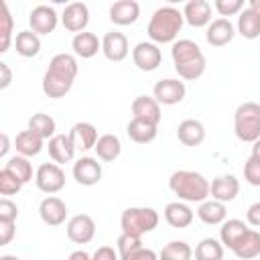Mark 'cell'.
Instances as JSON below:
<instances>
[{
  "label": "cell",
  "instance_id": "1",
  "mask_svg": "<svg viewBox=\"0 0 260 260\" xmlns=\"http://www.w3.org/2000/svg\"><path fill=\"white\" fill-rule=\"evenodd\" d=\"M77 75V59L69 53H59L49 61V69L43 75V91L45 95L59 100L69 93Z\"/></svg>",
  "mask_w": 260,
  "mask_h": 260
},
{
  "label": "cell",
  "instance_id": "2",
  "mask_svg": "<svg viewBox=\"0 0 260 260\" xmlns=\"http://www.w3.org/2000/svg\"><path fill=\"white\" fill-rule=\"evenodd\" d=\"M171 57L175 63V71L179 73V77H183L187 81L199 79L205 71V57H203L199 45L191 39L175 41L173 49H171Z\"/></svg>",
  "mask_w": 260,
  "mask_h": 260
},
{
  "label": "cell",
  "instance_id": "3",
  "mask_svg": "<svg viewBox=\"0 0 260 260\" xmlns=\"http://www.w3.org/2000/svg\"><path fill=\"white\" fill-rule=\"evenodd\" d=\"M169 189L187 203H203L211 193V183L195 171H175L169 179Z\"/></svg>",
  "mask_w": 260,
  "mask_h": 260
},
{
  "label": "cell",
  "instance_id": "4",
  "mask_svg": "<svg viewBox=\"0 0 260 260\" xmlns=\"http://www.w3.org/2000/svg\"><path fill=\"white\" fill-rule=\"evenodd\" d=\"M183 22H185V18H183L181 10H177L175 6H162V8L154 10V14L150 16L146 32L154 45L156 43H175Z\"/></svg>",
  "mask_w": 260,
  "mask_h": 260
},
{
  "label": "cell",
  "instance_id": "5",
  "mask_svg": "<svg viewBox=\"0 0 260 260\" xmlns=\"http://www.w3.org/2000/svg\"><path fill=\"white\" fill-rule=\"evenodd\" d=\"M234 132L242 142H256L260 138V104L244 102L234 114Z\"/></svg>",
  "mask_w": 260,
  "mask_h": 260
},
{
  "label": "cell",
  "instance_id": "6",
  "mask_svg": "<svg viewBox=\"0 0 260 260\" xmlns=\"http://www.w3.org/2000/svg\"><path fill=\"white\" fill-rule=\"evenodd\" d=\"M158 225V213L152 207H128L120 217L122 234L142 236L152 232Z\"/></svg>",
  "mask_w": 260,
  "mask_h": 260
},
{
  "label": "cell",
  "instance_id": "7",
  "mask_svg": "<svg viewBox=\"0 0 260 260\" xmlns=\"http://www.w3.org/2000/svg\"><path fill=\"white\" fill-rule=\"evenodd\" d=\"M35 183L39 191L53 195L65 187V173L57 162H43L35 173Z\"/></svg>",
  "mask_w": 260,
  "mask_h": 260
},
{
  "label": "cell",
  "instance_id": "8",
  "mask_svg": "<svg viewBox=\"0 0 260 260\" xmlns=\"http://www.w3.org/2000/svg\"><path fill=\"white\" fill-rule=\"evenodd\" d=\"M185 83L179 79H160L154 83L152 98L162 106H175L185 98Z\"/></svg>",
  "mask_w": 260,
  "mask_h": 260
},
{
  "label": "cell",
  "instance_id": "9",
  "mask_svg": "<svg viewBox=\"0 0 260 260\" xmlns=\"http://www.w3.org/2000/svg\"><path fill=\"white\" fill-rule=\"evenodd\" d=\"M95 236V221L87 213H77L67 221V238L75 244H87Z\"/></svg>",
  "mask_w": 260,
  "mask_h": 260
},
{
  "label": "cell",
  "instance_id": "10",
  "mask_svg": "<svg viewBox=\"0 0 260 260\" xmlns=\"http://www.w3.org/2000/svg\"><path fill=\"white\" fill-rule=\"evenodd\" d=\"M57 20H59V16H57L55 8H51L47 4L35 6L30 10V14H28L30 30L37 32V35H49V32H53L55 26H57Z\"/></svg>",
  "mask_w": 260,
  "mask_h": 260
},
{
  "label": "cell",
  "instance_id": "11",
  "mask_svg": "<svg viewBox=\"0 0 260 260\" xmlns=\"http://www.w3.org/2000/svg\"><path fill=\"white\" fill-rule=\"evenodd\" d=\"M132 61L140 71H154L162 61V53L154 43H138L132 49Z\"/></svg>",
  "mask_w": 260,
  "mask_h": 260
},
{
  "label": "cell",
  "instance_id": "12",
  "mask_svg": "<svg viewBox=\"0 0 260 260\" xmlns=\"http://www.w3.org/2000/svg\"><path fill=\"white\" fill-rule=\"evenodd\" d=\"M61 22L69 32H83L89 22V8L83 2H71L61 14Z\"/></svg>",
  "mask_w": 260,
  "mask_h": 260
},
{
  "label": "cell",
  "instance_id": "13",
  "mask_svg": "<svg viewBox=\"0 0 260 260\" xmlns=\"http://www.w3.org/2000/svg\"><path fill=\"white\" fill-rule=\"evenodd\" d=\"M73 179L79 185L91 187V185L100 183V179H102V165L93 156H81L73 165Z\"/></svg>",
  "mask_w": 260,
  "mask_h": 260
},
{
  "label": "cell",
  "instance_id": "14",
  "mask_svg": "<svg viewBox=\"0 0 260 260\" xmlns=\"http://www.w3.org/2000/svg\"><path fill=\"white\" fill-rule=\"evenodd\" d=\"M128 39L118 32V30H110L104 35L102 39V53L106 55V59L110 61H124L128 57Z\"/></svg>",
  "mask_w": 260,
  "mask_h": 260
},
{
  "label": "cell",
  "instance_id": "15",
  "mask_svg": "<svg viewBox=\"0 0 260 260\" xmlns=\"http://www.w3.org/2000/svg\"><path fill=\"white\" fill-rule=\"evenodd\" d=\"M240 193V181L234 175H219L211 181V199L221 201V203H230L238 197Z\"/></svg>",
  "mask_w": 260,
  "mask_h": 260
},
{
  "label": "cell",
  "instance_id": "16",
  "mask_svg": "<svg viewBox=\"0 0 260 260\" xmlns=\"http://www.w3.org/2000/svg\"><path fill=\"white\" fill-rule=\"evenodd\" d=\"M236 30L234 24L230 22V18H215L209 22L207 30H205V39L211 47H225L228 43H232Z\"/></svg>",
  "mask_w": 260,
  "mask_h": 260
},
{
  "label": "cell",
  "instance_id": "17",
  "mask_svg": "<svg viewBox=\"0 0 260 260\" xmlns=\"http://www.w3.org/2000/svg\"><path fill=\"white\" fill-rule=\"evenodd\" d=\"M132 114L136 120H144L148 124L158 126L160 122V104L150 95H138L132 102Z\"/></svg>",
  "mask_w": 260,
  "mask_h": 260
},
{
  "label": "cell",
  "instance_id": "18",
  "mask_svg": "<svg viewBox=\"0 0 260 260\" xmlns=\"http://www.w3.org/2000/svg\"><path fill=\"white\" fill-rule=\"evenodd\" d=\"M69 138L75 146V150H89V148H95V142H98V130L93 124L89 122H77L71 126L69 130Z\"/></svg>",
  "mask_w": 260,
  "mask_h": 260
},
{
  "label": "cell",
  "instance_id": "19",
  "mask_svg": "<svg viewBox=\"0 0 260 260\" xmlns=\"http://www.w3.org/2000/svg\"><path fill=\"white\" fill-rule=\"evenodd\" d=\"M183 18L195 28L209 26V22H211V4L207 0H191L183 8Z\"/></svg>",
  "mask_w": 260,
  "mask_h": 260
},
{
  "label": "cell",
  "instance_id": "20",
  "mask_svg": "<svg viewBox=\"0 0 260 260\" xmlns=\"http://www.w3.org/2000/svg\"><path fill=\"white\" fill-rule=\"evenodd\" d=\"M39 215L47 225H61L67 217V205L59 197H45L39 205Z\"/></svg>",
  "mask_w": 260,
  "mask_h": 260
},
{
  "label": "cell",
  "instance_id": "21",
  "mask_svg": "<svg viewBox=\"0 0 260 260\" xmlns=\"http://www.w3.org/2000/svg\"><path fill=\"white\" fill-rule=\"evenodd\" d=\"M47 150H49V156L53 158V162H57V165L71 162L73 160V154H75V146H73L69 134H55L49 140Z\"/></svg>",
  "mask_w": 260,
  "mask_h": 260
},
{
  "label": "cell",
  "instance_id": "22",
  "mask_svg": "<svg viewBox=\"0 0 260 260\" xmlns=\"http://www.w3.org/2000/svg\"><path fill=\"white\" fill-rule=\"evenodd\" d=\"M140 6L134 0H118L110 6V20L118 26H126L138 20Z\"/></svg>",
  "mask_w": 260,
  "mask_h": 260
},
{
  "label": "cell",
  "instance_id": "23",
  "mask_svg": "<svg viewBox=\"0 0 260 260\" xmlns=\"http://www.w3.org/2000/svg\"><path fill=\"white\" fill-rule=\"evenodd\" d=\"M177 138L185 144V146H199L205 140V126L199 120H183L177 128Z\"/></svg>",
  "mask_w": 260,
  "mask_h": 260
},
{
  "label": "cell",
  "instance_id": "24",
  "mask_svg": "<svg viewBox=\"0 0 260 260\" xmlns=\"http://www.w3.org/2000/svg\"><path fill=\"white\" fill-rule=\"evenodd\" d=\"M165 219H167V223H169L171 228L181 230V228L191 225V221H193V211H191V207H189L187 203H183V201H171V203H167V207H165Z\"/></svg>",
  "mask_w": 260,
  "mask_h": 260
},
{
  "label": "cell",
  "instance_id": "25",
  "mask_svg": "<svg viewBox=\"0 0 260 260\" xmlns=\"http://www.w3.org/2000/svg\"><path fill=\"white\" fill-rule=\"evenodd\" d=\"M71 49H73V53H75L77 57H81V59H91V57L102 49V41H100L93 32L83 30V32H77V35L73 37Z\"/></svg>",
  "mask_w": 260,
  "mask_h": 260
},
{
  "label": "cell",
  "instance_id": "26",
  "mask_svg": "<svg viewBox=\"0 0 260 260\" xmlns=\"http://www.w3.org/2000/svg\"><path fill=\"white\" fill-rule=\"evenodd\" d=\"M248 230H250V228H248L242 219H228V221H223L221 228H219V242H221L225 248L234 250L236 244L246 236Z\"/></svg>",
  "mask_w": 260,
  "mask_h": 260
},
{
  "label": "cell",
  "instance_id": "27",
  "mask_svg": "<svg viewBox=\"0 0 260 260\" xmlns=\"http://www.w3.org/2000/svg\"><path fill=\"white\" fill-rule=\"evenodd\" d=\"M43 142L45 140L41 136H37L32 130H22L14 138V148H16V152L20 156L28 158V156H37L43 150Z\"/></svg>",
  "mask_w": 260,
  "mask_h": 260
},
{
  "label": "cell",
  "instance_id": "28",
  "mask_svg": "<svg viewBox=\"0 0 260 260\" xmlns=\"http://www.w3.org/2000/svg\"><path fill=\"white\" fill-rule=\"evenodd\" d=\"M225 215H228L225 203L215 201V199H205V201L199 205V209H197V217H199L203 223H207V225L223 223V221H225Z\"/></svg>",
  "mask_w": 260,
  "mask_h": 260
},
{
  "label": "cell",
  "instance_id": "29",
  "mask_svg": "<svg viewBox=\"0 0 260 260\" xmlns=\"http://www.w3.org/2000/svg\"><path fill=\"white\" fill-rule=\"evenodd\" d=\"M238 32L248 41L258 39L260 37V12L250 6L244 8L238 16Z\"/></svg>",
  "mask_w": 260,
  "mask_h": 260
},
{
  "label": "cell",
  "instance_id": "30",
  "mask_svg": "<svg viewBox=\"0 0 260 260\" xmlns=\"http://www.w3.org/2000/svg\"><path fill=\"white\" fill-rule=\"evenodd\" d=\"M126 134L136 144H148V142H152L156 138V126L154 124H148L144 120L132 118L128 122V126H126Z\"/></svg>",
  "mask_w": 260,
  "mask_h": 260
},
{
  "label": "cell",
  "instance_id": "31",
  "mask_svg": "<svg viewBox=\"0 0 260 260\" xmlns=\"http://www.w3.org/2000/svg\"><path fill=\"white\" fill-rule=\"evenodd\" d=\"M122 152V144H120V138L116 134H104L98 138L95 142V154L100 160L104 162H114Z\"/></svg>",
  "mask_w": 260,
  "mask_h": 260
},
{
  "label": "cell",
  "instance_id": "32",
  "mask_svg": "<svg viewBox=\"0 0 260 260\" xmlns=\"http://www.w3.org/2000/svg\"><path fill=\"white\" fill-rule=\"evenodd\" d=\"M238 258L242 260H250V258H256L260 254V232L256 230H248L246 236L236 244V248L232 250Z\"/></svg>",
  "mask_w": 260,
  "mask_h": 260
},
{
  "label": "cell",
  "instance_id": "33",
  "mask_svg": "<svg viewBox=\"0 0 260 260\" xmlns=\"http://www.w3.org/2000/svg\"><path fill=\"white\" fill-rule=\"evenodd\" d=\"M14 47L20 57H35L41 51V39L32 30H20L14 37Z\"/></svg>",
  "mask_w": 260,
  "mask_h": 260
},
{
  "label": "cell",
  "instance_id": "34",
  "mask_svg": "<svg viewBox=\"0 0 260 260\" xmlns=\"http://www.w3.org/2000/svg\"><path fill=\"white\" fill-rule=\"evenodd\" d=\"M195 260H223V244L215 238H203L195 246Z\"/></svg>",
  "mask_w": 260,
  "mask_h": 260
},
{
  "label": "cell",
  "instance_id": "35",
  "mask_svg": "<svg viewBox=\"0 0 260 260\" xmlns=\"http://www.w3.org/2000/svg\"><path fill=\"white\" fill-rule=\"evenodd\" d=\"M193 250L183 240H173L158 252V260H191Z\"/></svg>",
  "mask_w": 260,
  "mask_h": 260
},
{
  "label": "cell",
  "instance_id": "36",
  "mask_svg": "<svg viewBox=\"0 0 260 260\" xmlns=\"http://www.w3.org/2000/svg\"><path fill=\"white\" fill-rule=\"evenodd\" d=\"M28 130H32L43 140H51L55 136V120L47 114H32L28 120Z\"/></svg>",
  "mask_w": 260,
  "mask_h": 260
},
{
  "label": "cell",
  "instance_id": "37",
  "mask_svg": "<svg viewBox=\"0 0 260 260\" xmlns=\"http://www.w3.org/2000/svg\"><path fill=\"white\" fill-rule=\"evenodd\" d=\"M4 169L6 171H10L22 185L24 183H28L30 179H32V165L28 162V158L26 156H20V154H14V156H10L8 158V162L4 165Z\"/></svg>",
  "mask_w": 260,
  "mask_h": 260
},
{
  "label": "cell",
  "instance_id": "38",
  "mask_svg": "<svg viewBox=\"0 0 260 260\" xmlns=\"http://www.w3.org/2000/svg\"><path fill=\"white\" fill-rule=\"evenodd\" d=\"M116 246H118V256H120V260H130V258L142 248V240H140L138 236L120 234Z\"/></svg>",
  "mask_w": 260,
  "mask_h": 260
},
{
  "label": "cell",
  "instance_id": "39",
  "mask_svg": "<svg viewBox=\"0 0 260 260\" xmlns=\"http://www.w3.org/2000/svg\"><path fill=\"white\" fill-rule=\"evenodd\" d=\"M12 16H10V10L6 6V2H2L0 6V35H2V43H0V53H6L8 47H10V41H12Z\"/></svg>",
  "mask_w": 260,
  "mask_h": 260
},
{
  "label": "cell",
  "instance_id": "40",
  "mask_svg": "<svg viewBox=\"0 0 260 260\" xmlns=\"http://www.w3.org/2000/svg\"><path fill=\"white\" fill-rule=\"evenodd\" d=\"M20 189H22V183H20L10 171L2 169V171H0V193H2L4 197H8V195H16Z\"/></svg>",
  "mask_w": 260,
  "mask_h": 260
},
{
  "label": "cell",
  "instance_id": "41",
  "mask_svg": "<svg viewBox=\"0 0 260 260\" xmlns=\"http://www.w3.org/2000/svg\"><path fill=\"white\" fill-rule=\"evenodd\" d=\"M213 6L221 14V18L223 16H234V14L244 10V2L242 0H215Z\"/></svg>",
  "mask_w": 260,
  "mask_h": 260
},
{
  "label": "cell",
  "instance_id": "42",
  "mask_svg": "<svg viewBox=\"0 0 260 260\" xmlns=\"http://www.w3.org/2000/svg\"><path fill=\"white\" fill-rule=\"evenodd\" d=\"M244 179L246 183H250L252 187H260V162L254 160L252 156L246 160L244 165Z\"/></svg>",
  "mask_w": 260,
  "mask_h": 260
},
{
  "label": "cell",
  "instance_id": "43",
  "mask_svg": "<svg viewBox=\"0 0 260 260\" xmlns=\"http://www.w3.org/2000/svg\"><path fill=\"white\" fill-rule=\"evenodd\" d=\"M18 217V207L10 199H0V221H16Z\"/></svg>",
  "mask_w": 260,
  "mask_h": 260
},
{
  "label": "cell",
  "instance_id": "44",
  "mask_svg": "<svg viewBox=\"0 0 260 260\" xmlns=\"http://www.w3.org/2000/svg\"><path fill=\"white\" fill-rule=\"evenodd\" d=\"M14 221H0V246L10 244L12 236H14Z\"/></svg>",
  "mask_w": 260,
  "mask_h": 260
},
{
  "label": "cell",
  "instance_id": "45",
  "mask_svg": "<svg viewBox=\"0 0 260 260\" xmlns=\"http://www.w3.org/2000/svg\"><path fill=\"white\" fill-rule=\"evenodd\" d=\"M91 260H120V256H118V252H114V248H110V246H100V248L93 252Z\"/></svg>",
  "mask_w": 260,
  "mask_h": 260
},
{
  "label": "cell",
  "instance_id": "46",
  "mask_svg": "<svg viewBox=\"0 0 260 260\" xmlns=\"http://www.w3.org/2000/svg\"><path fill=\"white\" fill-rule=\"evenodd\" d=\"M246 219H248L250 225L260 228V201H256V203H252V205L248 207V211H246Z\"/></svg>",
  "mask_w": 260,
  "mask_h": 260
},
{
  "label": "cell",
  "instance_id": "47",
  "mask_svg": "<svg viewBox=\"0 0 260 260\" xmlns=\"http://www.w3.org/2000/svg\"><path fill=\"white\" fill-rule=\"evenodd\" d=\"M12 81V71L6 63H0V89H6Z\"/></svg>",
  "mask_w": 260,
  "mask_h": 260
},
{
  "label": "cell",
  "instance_id": "48",
  "mask_svg": "<svg viewBox=\"0 0 260 260\" xmlns=\"http://www.w3.org/2000/svg\"><path fill=\"white\" fill-rule=\"evenodd\" d=\"M130 260H158V254L154 250H150V248H140Z\"/></svg>",
  "mask_w": 260,
  "mask_h": 260
},
{
  "label": "cell",
  "instance_id": "49",
  "mask_svg": "<svg viewBox=\"0 0 260 260\" xmlns=\"http://www.w3.org/2000/svg\"><path fill=\"white\" fill-rule=\"evenodd\" d=\"M67 260H91V256H89L87 252H83V250H75V252L69 254Z\"/></svg>",
  "mask_w": 260,
  "mask_h": 260
},
{
  "label": "cell",
  "instance_id": "50",
  "mask_svg": "<svg viewBox=\"0 0 260 260\" xmlns=\"http://www.w3.org/2000/svg\"><path fill=\"white\" fill-rule=\"evenodd\" d=\"M0 142H2V146H0V156H6V152H8V148H10L8 136H6V134H2V136H0Z\"/></svg>",
  "mask_w": 260,
  "mask_h": 260
},
{
  "label": "cell",
  "instance_id": "51",
  "mask_svg": "<svg viewBox=\"0 0 260 260\" xmlns=\"http://www.w3.org/2000/svg\"><path fill=\"white\" fill-rule=\"evenodd\" d=\"M252 158L260 162V138H258V140L254 142V146H252Z\"/></svg>",
  "mask_w": 260,
  "mask_h": 260
},
{
  "label": "cell",
  "instance_id": "52",
  "mask_svg": "<svg viewBox=\"0 0 260 260\" xmlns=\"http://www.w3.org/2000/svg\"><path fill=\"white\" fill-rule=\"evenodd\" d=\"M250 8H254V10L260 12V0H250Z\"/></svg>",
  "mask_w": 260,
  "mask_h": 260
},
{
  "label": "cell",
  "instance_id": "53",
  "mask_svg": "<svg viewBox=\"0 0 260 260\" xmlns=\"http://www.w3.org/2000/svg\"><path fill=\"white\" fill-rule=\"evenodd\" d=\"M0 260H20V258H16V256H10V254H6V256H2Z\"/></svg>",
  "mask_w": 260,
  "mask_h": 260
}]
</instances>
